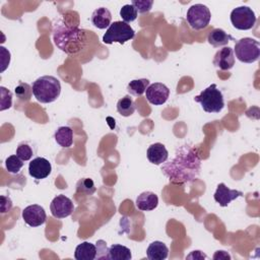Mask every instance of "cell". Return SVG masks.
Returning a JSON list of instances; mask_svg holds the SVG:
<instances>
[{"mask_svg": "<svg viewBox=\"0 0 260 260\" xmlns=\"http://www.w3.org/2000/svg\"><path fill=\"white\" fill-rule=\"evenodd\" d=\"M52 172V166L51 162L45 158L38 156L30 160L28 165V174L37 179V180H42L47 178Z\"/></svg>", "mask_w": 260, "mask_h": 260, "instance_id": "12", "label": "cell"}, {"mask_svg": "<svg viewBox=\"0 0 260 260\" xmlns=\"http://www.w3.org/2000/svg\"><path fill=\"white\" fill-rule=\"evenodd\" d=\"M135 110H136L135 103L129 95L123 96L117 103V111L123 117L131 116L135 112Z\"/></svg>", "mask_w": 260, "mask_h": 260, "instance_id": "23", "label": "cell"}, {"mask_svg": "<svg viewBox=\"0 0 260 260\" xmlns=\"http://www.w3.org/2000/svg\"><path fill=\"white\" fill-rule=\"evenodd\" d=\"M135 36L134 29L130 24L124 21H114L108 27L106 34L103 36V42L111 45L113 43H119L121 45L132 40Z\"/></svg>", "mask_w": 260, "mask_h": 260, "instance_id": "6", "label": "cell"}, {"mask_svg": "<svg viewBox=\"0 0 260 260\" xmlns=\"http://www.w3.org/2000/svg\"><path fill=\"white\" fill-rule=\"evenodd\" d=\"M231 40H233V37L221 28H213L207 36L208 43L214 48L225 46Z\"/></svg>", "mask_w": 260, "mask_h": 260, "instance_id": "20", "label": "cell"}, {"mask_svg": "<svg viewBox=\"0 0 260 260\" xmlns=\"http://www.w3.org/2000/svg\"><path fill=\"white\" fill-rule=\"evenodd\" d=\"M201 170V158L197 148L188 144L179 146L175 156L165 162L161 171L173 184L183 185L196 180Z\"/></svg>", "mask_w": 260, "mask_h": 260, "instance_id": "1", "label": "cell"}, {"mask_svg": "<svg viewBox=\"0 0 260 260\" xmlns=\"http://www.w3.org/2000/svg\"><path fill=\"white\" fill-rule=\"evenodd\" d=\"M137 15H138V12L132 4H126L122 6V8L120 9V16L122 17L123 21L126 23L134 21L137 18Z\"/></svg>", "mask_w": 260, "mask_h": 260, "instance_id": "28", "label": "cell"}, {"mask_svg": "<svg viewBox=\"0 0 260 260\" xmlns=\"http://www.w3.org/2000/svg\"><path fill=\"white\" fill-rule=\"evenodd\" d=\"M54 138L61 147H70L73 143V130L69 126H61L55 131Z\"/></svg>", "mask_w": 260, "mask_h": 260, "instance_id": "21", "label": "cell"}, {"mask_svg": "<svg viewBox=\"0 0 260 260\" xmlns=\"http://www.w3.org/2000/svg\"><path fill=\"white\" fill-rule=\"evenodd\" d=\"M16 98L21 102H28L32 94V88L28 83L19 82L14 89Z\"/></svg>", "mask_w": 260, "mask_h": 260, "instance_id": "26", "label": "cell"}, {"mask_svg": "<svg viewBox=\"0 0 260 260\" xmlns=\"http://www.w3.org/2000/svg\"><path fill=\"white\" fill-rule=\"evenodd\" d=\"M132 254L129 248L120 244L112 245L108 250L107 259L109 260H130Z\"/></svg>", "mask_w": 260, "mask_h": 260, "instance_id": "22", "label": "cell"}, {"mask_svg": "<svg viewBox=\"0 0 260 260\" xmlns=\"http://www.w3.org/2000/svg\"><path fill=\"white\" fill-rule=\"evenodd\" d=\"M169 255L167 245L160 241H154L146 249V256L149 260H164Z\"/></svg>", "mask_w": 260, "mask_h": 260, "instance_id": "19", "label": "cell"}, {"mask_svg": "<svg viewBox=\"0 0 260 260\" xmlns=\"http://www.w3.org/2000/svg\"><path fill=\"white\" fill-rule=\"evenodd\" d=\"M186 19L191 28L199 30L205 28L209 24L211 13L206 5L194 4L188 9Z\"/></svg>", "mask_w": 260, "mask_h": 260, "instance_id": "7", "label": "cell"}, {"mask_svg": "<svg viewBox=\"0 0 260 260\" xmlns=\"http://www.w3.org/2000/svg\"><path fill=\"white\" fill-rule=\"evenodd\" d=\"M96 246V258L98 259H107L108 256V248L107 243L103 240H99L95 244Z\"/></svg>", "mask_w": 260, "mask_h": 260, "instance_id": "32", "label": "cell"}, {"mask_svg": "<svg viewBox=\"0 0 260 260\" xmlns=\"http://www.w3.org/2000/svg\"><path fill=\"white\" fill-rule=\"evenodd\" d=\"M1 49V64H2V68H1V72H3L6 67L9 65V62H10V53L9 51H7L4 47H0Z\"/></svg>", "mask_w": 260, "mask_h": 260, "instance_id": "33", "label": "cell"}, {"mask_svg": "<svg viewBox=\"0 0 260 260\" xmlns=\"http://www.w3.org/2000/svg\"><path fill=\"white\" fill-rule=\"evenodd\" d=\"M139 13H145L150 11L153 1L152 0H133L131 3Z\"/></svg>", "mask_w": 260, "mask_h": 260, "instance_id": "31", "label": "cell"}, {"mask_svg": "<svg viewBox=\"0 0 260 260\" xmlns=\"http://www.w3.org/2000/svg\"><path fill=\"white\" fill-rule=\"evenodd\" d=\"M53 41L61 51L74 55L85 46V30L78 26L68 25L64 21H58L53 28Z\"/></svg>", "mask_w": 260, "mask_h": 260, "instance_id": "2", "label": "cell"}, {"mask_svg": "<svg viewBox=\"0 0 260 260\" xmlns=\"http://www.w3.org/2000/svg\"><path fill=\"white\" fill-rule=\"evenodd\" d=\"M213 259H231V255L226 252V251H223V250H218L214 253Z\"/></svg>", "mask_w": 260, "mask_h": 260, "instance_id": "35", "label": "cell"}, {"mask_svg": "<svg viewBox=\"0 0 260 260\" xmlns=\"http://www.w3.org/2000/svg\"><path fill=\"white\" fill-rule=\"evenodd\" d=\"M188 259H202V258H206V255L202 254L201 251H192V253L190 255L187 256Z\"/></svg>", "mask_w": 260, "mask_h": 260, "instance_id": "36", "label": "cell"}, {"mask_svg": "<svg viewBox=\"0 0 260 260\" xmlns=\"http://www.w3.org/2000/svg\"><path fill=\"white\" fill-rule=\"evenodd\" d=\"M145 96L150 104L154 106H160L168 101L170 96V89L166 84L161 82H154L149 84V86L146 88Z\"/></svg>", "mask_w": 260, "mask_h": 260, "instance_id": "10", "label": "cell"}, {"mask_svg": "<svg viewBox=\"0 0 260 260\" xmlns=\"http://www.w3.org/2000/svg\"><path fill=\"white\" fill-rule=\"evenodd\" d=\"M158 197L155 193L150 191H144L137 196L135 205L139 210L150 211L157 207Z\"/></svg>", "mask_w": 260, "mask_h": 260, "instance_id": "16", "label": "cell"}, {"mask_svg": "<svg viewBox=\"0 0 260 260\" xmlns=\"http://www.w3.org/2000/svg\"><path fill=\"white\" fill-rule=\"evenodd\" d=\"M12 207V201L9 197H6L4 195L1 196V212L6 213L8 212Z\"/></svg>", "mask_w": 260, "mask_h": 260, "instance_id": "34", "label": "cell"}, {"mask_svg": "<svg viewBox=\"0 0 260 260\" xmlns=\"http://www.w3.org/2000/svg\"><path fill=\"white\" fill-rule=\"evenodd\" d=\"M76 192L84 195H92L95 192V186L91 179H80L76 184Z\"/></svg>", "mask_w": 260, "mask_h": 260, "instance_id": "25", "label": "cell"}, {"mask_svg": "<svg viewBox=\"0 0 260 260\" xmlns=\"http://www.w3.org/2000/svg\"><path fill=\"white\" fill-rule=\"evenodd\" d=\"M242 196H243V192L230 189L223 183H220L217 185L216 191L214 192V195H213L215 202H217L222 207L228 206L231 203V201Z\"/></svg>", "mask_w": 260, "mask_h": 260, "instance_id": "14", "label": "cell"}, {"mask_svg": "<svg viewBox=\"0 0 260 260\" xmlns=\"http://www.w3.org/2000/svg\"><path fill=\"white\" fill-rule=\"evenodd\" d=\"M21 215L24 222L32 228L44 224L47 218L45 209L38 204H31L23 208Z\"/></svg>", "mask_w": 260, "mask_h": 260, "instance_id": "11", "label": "cell"}, {"mask_svg": "<svg viewBox=\"0 0 260 260\" xmlns=\"http://www.w3.org/2000/svg\"><path fill=\"white\" fill-rule=\"evenodd\" d=\"M76 260H93L96 258V246L89 242H82L77 245L74 252Z\"/></svg>", "mask_w": 260, "mask_h": 260, "instance_id": "18", "label": "cell"}, {"mask_svg": "<svg viewBox=\"0 0 260 260\" xmlns=\"http://www.w3.org/2000/svg\"><path fill=\"white\" fill-rule=\"evenodd\" d=\"M213 65L220 70H230L235 65V55L231 47L219 49L213 58Z\"/></svg>", "mask_w": 260, "mask_h": 260, "instance_id": "13", "label": "cell"}, {"mask_svg": "<svg viewBox=\"0 0 260 260\" xmlns=\"http://www.w3.org/2000/svg\"><path fill=\"white\" fill-rule=\"evenodd\" d=\"M32 94L38 102L49 104L55 102L61 93V83L58 78L52 75H44L32 83Z\"/></svg>", "mask_w": 260, "mask_h": 260, "instance_id": "3", "label": "cell"}, {"mask_svg": "<svg viewBox=\"0 0 260 260\" xmlns=\"http://www.w3.org/2000/svg\"><path fill=\"white\" fill-rule=\"evenodd\" d=\"M146 155L148 160L153 164V165H161L164 162L167 161L168 156H169V152L166 148V146L160 143V142H155L152 143L146 151Z\"/></svg>", "mask_w": 260, "mask_h": 260, "instance_id": "15", "label": "cell"}, {"mask_svg": "<svg viewBox=\"0 0 260 260\" xmlns=\"http://www.w3.org/2000/svg\"><path fill=\"white\" fill-rule=\"evenodd\" d=\"M231 22L237 29H251L256 23L255 12L248 6L236 7L231 12Z\"/></svg>", "mask_w": 260, "mask_h": 260, "instance_id": "8", "label": "cell"}, {"mask_svg": "<svg viewBox=\"0 0 260 260\" xmlns=\"http://www.w3.org/2000/svg\"><path fill=\"white\" fill-rule=\"evenodd\" d=\"M34 151L31 146L26 142H21L16 147V155L23 161L29 160L32 157Z\"/></svg>", "mask_w": 260, "mask_h": 260, "instance_id": "29", "label": "cell"}, {"mask_svg": "<svg viewBox=\"0 0 260 260\" xmlns=\"http://www.w3.org/2000/svg\"><path fill=\"white\" fill-rule=\"evenodd\" d=\"M111 21H112V14L110 10L106 7H100L95 9L91 14L92 24L100 29L109 27L111 24Z\"/></svg>", "mask_w": 260, "mask_h": 260, "instance_id": "17", "label": "cell"}, {"mask_svg": "<svg viewBox=\"0 0 260 260\" xmlns=\"http://www.w3.org/2000/svg\"><path fill=\"white\" fill-rule=\"evenodd\" d=\"M234 55L243 63H254L260 57V43L252 38H243L235 44Z\"/></svg>", "mask_w": 260, "mask_h": 260, "instance_id": "5", "label": "cell"}, {"mask_svg": "<svg viewBox=\"0 0 260 260\" xmlns=\"http://www.w3.org/2000/svg\"><path fill=\"white\" fill-rule=\"evenodd\" d=\"M149 86V80L147 78L131 80L127 85V91L135 96L142 95L146 88Z\"/></svg>", "mask_w": 260, "mask_h": 260, "instance_id": "24", "label": "cell"}, {"mask_svg": "<svg viewBox=\"0 0 260 260\" xmlns=\"http://www.w3.org/2000/svg\"><path fill=\"white\" fill-rule=\"evenodd\" d=\"M23 167V160H21L16 154H12L5 159V168L10 174H18Z\"/></svg>", "mask_w": 260, "mask_h": 260, "instance_id": "27", "label": "cell"}, {"mask_svg": "<svg viewBox=\"0 0 260 260\" xmlns=\"http://www.w3.org/2000/svg\"><path fill=\"white\" fill-rule=\"evenodd\" d=\"M1 92V104H0V111L7 110L12 106V93L4 86H0Z\"/></svg>", "mask_w": 260, "mask_h": 260, "instance_id": "30", "label": "cell"}, {"mask_svg": "<svg viewBox=\"0 0 260 260\" xmlns=\"http://www.w3.org/2000/svg\"><path fill=\"white\" fill-rule=\"evenodd\" d=\"M194 101L199 103L206 113H219L224 108L222 92L217 88L215 83L203 89L200 94L194 98Z\"/></svg>", "mask_w": 260, "mask_h": 260, "instance_id": "4", "label": "cell"}, {"mask_svg": "<svg viewBox=\"0 0 260 260\" xmlns=\"http://www.w3.org/2000/svg\"><path fill=\"white\" fill-rule=\"evenodd\" d=\"M51 213L56 218H65L74 211V204L70 198L60 194L57 195L50 204Z\"/></svg>", "mask_w": 260, "mask_h": 260, "instance_id": "9", "label": "cell"}]
</instances>
